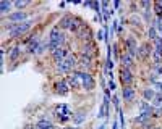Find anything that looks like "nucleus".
<instances>
[{
    "mask_svg": "<svg viewBox=\"0 0 162 129\" xmlns=\"http://www.w3.org/2000/svg\"><path fill=\"white\" fill-rule=\"evenodd\" d=\"M78 29H80V24H78V21L75 20V21L71 23V26H70V31H71V32H76Z\"/></svg>",
    "mask_w": 162,
    "mask_h": 129,
    "instance_id": "obj_30",
    "label": "nucleus"
},
{
    "mask_svg": "<svg viewBox=\"0 0 162 129\" xmlns=\"http://www.w3.org/2000/svg\"><path fill=\"white\" fill-rule=\"evenodd\" d=\"M57 116H59V119H60L62 123L68 121V119H70V116H71V112H70V108L66 107L65 103L59 105V107H57Z\"/></svg>",
    "mask_w": 162,
    "mask_h": 129,
    "instance_id": "obj_8",
    "label": "nucleus"
},
{
    "mask_svg": "<svg viewBox=\"0 0 162 129\" xmlns=\"http://www.w3.org/2000/svg\"><path fill=\"white\" fill-rule=\"evenodd\" d=\"M120 81H122V84H123V87L125 86H131L133 84V73H131V69H128V68H120Z\"/></svg>",
    "mask_w": 162,
    "mask_h": 129,
    "instance_id": "obj_5",
    "label": "nucleus"
},
{
    "mask_svg": "<svg viewBox=\"0 0 162 129\" xmlns=\"http://www.w3.org/2000/svg\"><path fill=\"white\" fill-rule=\"evenodd\" d=\"M157 3H159V5H160V7H162V0H160V2H157Z\"/></svg>",
    "mask_w": 162,
    "mask_h": 129,
    "instance_id": "obj_40",
    "label": "nucleus"
},
{
    "mask_svg": "<svg viewBox=\"0 0 162 129\" xmlns=\"http://www.w3.org/2000/svg\"><path fill=\"white\" fill-rule=\"evenodd\" d=\"M122 97L127 100V102H131V100H135V89L131 86H125L122 89Z\"/></svg>",
    "mask_w": 162,
    "mask_h": 129,
    "instance_id": "obj_14",
    "label": "nucleus"
},
{
    "mask_svg": "<svg viewBox=\"0 0 162 129\" xmlns=\"http://www.w3.org/2000/svg\"><path fill=\"white\" fill-rule=\"evenodd\" d=\"M39 49H41V39H39V36H33L31 41L28 42L26 52H28V53H31V55H34V53L39 52Z\"/></svg>",
    "mask_w": 162,
    "mask_h": 129,
    "instance_id": "obj_6",
    "label": "nucleus"
},
{
    "mask_svg": "<svg viewBox=\"0 0 162 129\" xmlns=\"http://www.w3.org/2000/svg\"><path fill=\"white\" fill-rule=\"evenodd\" d=\"M151 118H152V115H149V113H139L138 116L133 118V123H136V124H143V126H148V124H149V121H151Z\"/></svg>",
    "mask_w": 162,
    "mask_h": 129,
    "instance_id": "obj_11",
    "label": "nucleus"
},
{
    "mask_svg": "<svg viewBox=\"0 0 162 129\" xmlns=\"http://www.w3.org/2000/svg\"><path fill=\"white\" fill-rule=\"evenodd\" d=\"M52 57H54L55 63H60V61H63L65 58H68V57H70V49H66V47H60V49H57V50L52 53Z\"/></svg>",
    "mask_w": 162,
    "mask_h": 129,
    "instance_id": "obj_10",
    "label": "nucleus"
},
{
    "mask_svg": "<svg viewBox=\"0 0 162 129\" xmlns=\"http://www.w3.org/2000/svg\"><path fill=\"white\" fill-rule=\"evenodd\" d=\"M151 86L152 89H154L157 94H162V82L160 81H154V82H151Z\"/></svg>",
    "mask_w": 162,
    "mask_h": 129,
    "instance_id": "obj_27",
    "label": "nucleus"
},
{
    "mask_svg": "<svg viewBox=\"0 0 162 129\" xmlns=\"http://www.w3.org/2000/svg\"><path fill=\"white\" fill-rule=\"evenodd\" d=\"M152 8H154L156 18H162V7H160L157 2H154V3H152Z\"/></svg>",
    "mask_w": 162,
    "mask_h": 129,
    "instance_id": "obj_26",
    "label": "nucleus"
},
{
    "mask_svg": "<svg viewBox=\"0 0 162 129\" xmlns=\"http://www.w3.org/2000/svg\"><path fill=\"white\" fill-rule=\"evenodd\" d=\"M154 108H162V94H156V97L152 98V103H151Z\"/></svg>",
    "mask_w": 162,
    "mask_h": 129,
    "instance_id": "obj_25",
    "label": "nucleus"
},
{
    "mask_svg": "<svg viewBox=\"0 0 162 129\" xmlns=\"http://www.w3.org/2000/svg\"><path fill=\"white\" fill-rule=\"evenodd\" d=\"M68 90H70V86H68V81H66V79L55 82V92H57V94H66Z\"/></svg>",
    "mask_w": 162,
    "mask_h": 129,
    "instance_id": "obj_13",
    "label": "nucleus"
},
{
    "mask_svg": "<svg viewBox=\"0 0 162 129\" xmlns=\"http://www.w3.org/2000/svg\"><path fill=\"white\" fill-rule=\"evenodd\" d=\"M112 102H113V105H115V108H117V112H118V110H120V100H118V95H115V94H113V97H112Z\"/></svg>",
    "mask_w": 162,
    "mask_h": 129,
    "instance_id": "obj_29",
    "label": "nucleus"
},
{
    "mask_svg": "<svg viewBox=\"0 0 162 129\" xmlns=\"http://www.w3.org/2000/svg\"><path fill=\"white\" fill-rule=\"evenodd\" d=\"M152 74H156L157 78L159 76L162 78V64H154V66H152Z\"/></svg>",
    "mask_w": 162,
    "mask_h": 129,
    "instance_id": "obj_28",
    "label": "nucleus"
},
{
    "mask_svg": "<svg viewBox=\"0 0 162 129\" xmlns=\"http://www.w3.org/2000/svg\"><path fill=\"white\" fill-rule=\"evenodd\" d=\"M66 129H71V127H66Z\"/></svg>",
    "mask_w": 162,
    "mask_h": 129,
    "instance_id": "obj_42",
    "label": "nucleus"
},
{
    "mask_svg": "<svg viewBox=\"0 0 162 129\" xmlns=\"http://www.w3.org/2000/svg\"><path fill=\"white\" fill-rule=\"evenodd\" d=\"M133 60H135V58L130 57V55H128L127 52L123 53V55H122V58H120V61H122V64H123V68H128V69H131V68H133Z\"/></svg>",
    "mask_w": 162,
    "mask_h": 129,
    "instance_id": "obj_18",
    "label": "nucleus"
},
{
    "mask_svg": "<svg viewBox=\"0 0 162 129\" xmlns=\"http://www.w3.org/2000/svg\"><path fill=\"white\" fill-rule=\"evenodd\" d=\"M28 16H29V13L18 10V12H15V13H10L7 18H8V21H10V23H24Z\"/></svg>",
    "mask_w": 162,
    "mask_h": 129,
    "instance_id": "obj_9",
    "label": "nucleus"
},
{
    "mask_svg": "<svg viewBox=\"0 0 162 129\" xmlns=\"http://www.w3.org/2000/svg\"><path fill=\"white\" fill-rule=\"evenodd\" d=\"M97 39H99V41H104V39H106V34H104L102 31H99V32H97Z\"/></svg>",
    "mask_w": 162,
    "mask_h": 129,
    "instance_id": "obj_35",
    "label": "nucleus"
},
{
    "mask_svg": "<svg viewBox=\"0 0 162 129\" xmlns=\"http://www.w3.org/2000/svg\"><path fill=\"white\" fill-rule=\"evenodd\" d=\"M152 129H160V127H152Z\"/></svg>",
    "mask_w": 162,
    "mask_h": 129,
    "instance_id": "obj_41",
    "label": "nucleus"
},
{
    "mask_svg": "<svg viewBox=\"0 0 162 129\" xmlns=\"http://www.w3.org/2000/svg\"><path fill=\"white\" fill-rule=\"evenodd\" d=\"M13 8V3L8 2V0H2V3H0V10H2V16H8Z\"/></svg>",
    "mask_w": 162,
    "mask_h": 129,
    "instance_id": "obj_17",
    "label": "nucleus"
},
{
    "mask_svg": "<svg viewBox=\"0 0 162 129\" xmlns=\"http://www.w3.org/2000/svg\"><path fill=\"white\" fill-rule=\"evenodd\" d=\"M63 42H65V34H63V31L60 29L59 26H54L52 29H50V32H49V42H47V49L54 53L57 49L62 47Z\"/></svg>",
    "mask_w": 162,
    "mask_h": 129,
    "instance_id": "obj_1",
    "label": "nucleus"
},
{
    "mask_svg": "<svg viewBox=\"0 0 162 129\" xmlns=\"http://www.w3.org/2000/svg\"><path fill=\"white\" fill-rule=\"evenodd\" d=\"M28 3H29V2H21V0H20V2H15L13 7H16V8H24Z\"/></svg>",
    "mask_w": 162,
    "mask_h": 129,
    "instance_id": "obj_32",
    "label": "nucleus"
},
{
    "mask_svg": "<svg viewBox=\"0 0 162 129\" xmlns=\"http://www.w3.org/2000/svg\"><path fill=\"white\" fill-rule=\"evenodd\" d=\"M120 7V2H113V8H118Z\"/></svg>",
    "mask_w": 162,
    "mask_h": 129,
    "instance_id": "obj_39",
    "label": "nucleus"
},
{
    "mask_svg": "<svg viewBox=\"0 0 162 129\" xmlns=\"http://www.w3.org/2000/svg\"><path fill=\"white\" fill-rule=\"evenodd\" d=\"M20 57H21V47H20V45H16V47H13L10 50V53H8V60H10V61H16Z\"/></svg>",
    "mask_w": 162,
    "mask_h": 129,
    "instance_id": "obj_19",
    "label": "nucleus"
},
{
    "mask_svg": "<svg viewBox=\"0 0 162 129\" xmlns=\"http://www.w3.org/2000/svg\"><path fill=\"white\" fill-rule=\"evenodd\" d=\"M118 115H120V126L123 127V126H125V119H123V113H122V110H118Z\"/></svg>",
    "mask_w": 162,
    "mask_h": 129,
    "instance_id": "obj_34",
    "label": "nucleus"
},
{
    "mask_svg": "<svg viewBox=\"0 0 162 129\" xmlns=\"http://www.w3.org/2000/svg\"><path fill=\"white\" fill-rule=\"evenodd\" d=\"M75 76L80 78L81 86H83L84 90H92V89H94V79H92V76L89 74V73H84V71L76 69V71H75Z\"/></svg>",
    "mask_w": 162,
    "mask_h": 129,
    "instance_id": "obj_2",
    "label": "nucleus"
},
{
    "mask_svg": "<svg viewBox=\"0 0 162 129\" xmlns=\"http://www.w3.org/2000/svg\"><path fill=\"white\" fill-rule=\"evenodd\" d=\"M141 7H143V8H149L151 3H149V2H141Z\"/></svg>",
    "mask_w": 162,
    "mask_h": 129,
    "instance_id": "obj_38",
    "label": "nucleus"
},
{
    "mask_svg": "<svg viewBox=\"0 0 162 129\" xmlns=\"http://www.w3.org/2000/svg\"><path fill=\"white\" fill-rule=\"evenodd\" d=\"M107 68H109V69L113 68V61H112V58H107Z\"/></svg>",
    "mask_w": 162,
    "mask_h": 129,
    "instance_id": "obj_36",
    "label": "nucleus"
},
{
    "mask_svg": "<svg viewBox=\"0 0 162 129\" xmlns=\"http://www.w3.org/2000/svg\"><path fill=\"white\" fill-rule=\"evenodd\" d=\"M33 21H24V23H16V26L13 27L12 31H8V36L10 37H20V36H23L28 29L31 27Z\"/></svg>",
    "mask_w": 162,
    "mask_h": 129,
    "instance_id": "obj_3",
    "label": "nucleus"
},
{
    "mask_svg": "<svg viewBox=\"0 0 162 129\" xmlns=\"http://www.w3.org/2000/svg\"><path fill=\"white\" fill-rule=\"evenodd\" d=\"M138 110H139V113H149V115H154V107H152L149 102H146V100H141V102L138 103Z\"/></svg>",
    "mask_w": 162,
    "mask_h": 129,
    "instance_id": "obj_12",
    "label": "nucleus"
},
{
    "mask_svg": "<svg viewBox=\"0 0 162 129\" xmlns=\"http://www.w3.org/2000/svg\"><path fill=\"white\" fill-rule=\"evenodd\" d=\"M151 57H152V60H154V64H162V52L160 50L154 49Z\"/></svg>",
    "mask_w": 162,
    "mask_h": 129,
    "instance_id": "obj_24",
    "label": "nucleus"
},
{
    "mask_svg": "<svg viewBox=\"0 0 162 129\" xmlns=\"http://www.w3.org/2000/svg\"><path fill=\"white\" fill-rule=\"evenodd\" d=\"M141 94H143V100H146V102H152V98L156 97L157 92L152 89V87H146V89L141 90Z\"/></svg>",
    "mask_w": 162,
    "mask_h": 129,
    "instance_id": "obj_16",
    "label": "nucleus"
},
{
    "mask_svg": "<svg viewBox=\"0 0 162 129\" xmlns=\"http://www.w3.org/2000/svg\"><path fill=\"white\" fill-rule=\"evenodd\" d=\"M66 81H68V86H70L71 89H80V87H83V86H81V81H80V78H76L75 74H73V76H70V78L66 79Z\"/></svg>",
    "mask_w": 162,
    "mask_h": 129,
    "instance_id": "obj_22",
    "label": "nucleus"
},
{
    "mask_svg": "<svg viewBox=\"0 0 162 129\" xmlns=\"http://www.w3.org/2000/svg\"><path fill=\"white\" fill-rule=\"evenodd\" d=\"M71 23H73V18L71 16H63L62 20H60V23H59V27H60V29H70Z\"/></svg>",
    "mask_w": 162,
    "mask_h": 129,
    "instance_id": "obj_21",
    "label": "nucleus"
},
{
    "mask_svg": "<svg viewBox=\"0 0 162 129\" xmlns=\"http://www.w3.org/2000/svg\"><path fill=\"white\" fill-rule=\"evenodd\" d=\"M110 92H115V89H117V84H115V81H113V79H110L109 81V87H107Z\"/></svg>",
    "mask_w": 162,
    "mask_h": 129,
    "instance_id": "obj_31",
    "label": "nucleus"
},
{
    "mask_svg": "<svg viewBox=\"0 0 162 129\" xmlns=\"http://www.w3.org/2000/svg\"><path fill=\"white\" fill-rule=\"evenodd\" d=\"M75 66H76V58L73 57V55H70V57L65 58L63 61L57 63V71H59V73H68V71H71Z\"/></svg>",
    "mask_w": 162,
    "mask_h": 129,
    "instance_id": "obj_4",
    "label": "nucleus"
},
{
    "mask_svg": "<svg viewBox=\"0 0 162 129\" xmlns=\"http://www.w3.org/2000/svg\"><path fill=\"white\" fill-rule=\"evenodd\" d=\"M83 121H84V115H83V113L75 118V123H76V124H80V123H83Z\"/></svg>",
    "mask_w": 162,
    "mask_h": 129,
    "instance_id": "obj_33",
    "label": "nucleus"
},
{
    "mask_svg": "<svg viewBox=\"0 0 162 129\" xmlns=\"http://www.w3.org/2000/svg\"><path fill=\"white\" fill-rule=\"evenodd\" d=\"M112 129H118V123H117V119H113V121H112Z\"/></svg>",
    "mask_w": 162,
    "mask_h": 129,
    "instance_id": "obj_37",
    "label": "nucleus"
},
{
    "mask_svg": "<svg viewBox=\"0 0 162 129\" xmlns=\"http://www.w3.org/2000/svg\"><path fill=\"white\" fill-rule=\"evenodd\" d=\"M34 127H36V129H55L54 123H50L49 119H39V121L36 123Z\"/></svg>",
    "mask_w": 162,
    "mask_h": 129,
    "instance_id": "obj_20",
    "label": "nucleus"
},
{
    "mask_svg": "<svg viewBox=\"0 0 162 129\" xmlns=\"http://www.w3.org/2000/svg\"><path fill=\"white\" fill-rule=\"evenodd\" d=\"M125 47H127V53L130 55V57H133V58H135V57H138V45H136V41L135 39H133V37H130V39H125Z\"/></svg>",
    "mask_w": 162,
    "mask_h": 129,
    "instance_id": "obj_7",
    "label": "nucleus"
},
{
    "mask_svg": "<svg viewBox=\"0 0 162 129\" xmlns=\"http://www.w3.org/2000/svg\"><path fill=\"white\" fill-rule=\"evenodd\" d=\"M138 55H139V57H143V58H146V57H149V55H152L151 44H141L139 49H138Z\"/></svg>",
    "mask_w": 162,
    "mask_h": 129,
    "instance_id": "obj_15",
    "label": "nucleus"
},
{
    "mask_svg": "<svg viewBox=\"0 0 162 129\" xmlns=\"http://www.w3.org/2000/svg\"><path fill=\"white\" fill-rule=\"evenodd\" d=\"M148 36H149V41H152V42H157V39H159V32H157V29L154 26H149V29H148Z\"/></svg>",
    "mask_w": 162,
    "mask_h": 129,
    "instance_id": "obj_23",
    "label": "nucleus"
}]
</instances>
